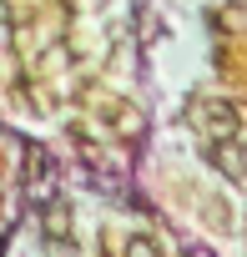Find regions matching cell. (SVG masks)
<instances>
[{
  "mask_svg": "<svg viewBox=\"0 0 247 257\" xmlns=\"http://www.w3.org/2000/svg\"><path fill=\"white\" fill-rule=\"evenodd\" d=\"M207 162H212L222 177L247 182V142H242V137H222V142H212V147H207Z\"/></svg>",
  "mask_w": 247,
  "mask_h": 257,
  "instance_id": "2",
  "label": "cell"
},
{
  "mask_svg": "<svg viewBox=\"0 0 247 257\" xmlns=\"http://www.w3.org/2000/svg\"><path fill=\"white\" fill-rule=\"evenodd\" d=\"M237 106L222 101V96H197L192 101V126L207 137V142H222V137H237Z\"/></svg>",
  "mask_w": 247,
  "mask_h": 257,
  "instance_id": "1",
  "label": "cell"
},
{
  "mask_svg": "<svg viewBox=\"0 0 247 257\" xmlns=\"http://www.w3.org/2000/svg\"><path fill=\"white\" fill-rule=\"evenodd\" d=\"M46 237L51 242H71V212L66 207H51L46 212Z\"/></svg>",
  "mask_w": 247,
  "mask_h": 257,
  "instance_id": "3",
  "label": "cell"
},
{
  "mask_svg": "<svg viewBox=\"0 0 247 257\" xmlns=\"http://www.w3.org/2000/svg\"><path fill=\"white\" fill-rule=\"evenodd\" d=\"M127 257H162V242L147 237V232H137V237L127 242Z\"/></svg>",
  "mask_w": 247,
  "mask_h": 257,
  "instance_id": "4",
  "label": "cell"
}]
</instances>
